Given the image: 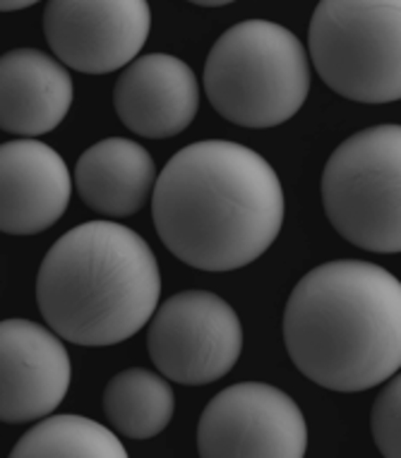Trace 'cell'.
I'll list each match as a JSON object with an SVG mask.
<instances>
[{"label": "cell", "mask_w": 401, "mask_h": 458, "mask_svg": "<svg viewBox=\"0 0 401 458\" xmlns=\"http://www.w3.org/2000/svg\"><path fill=\"white\" fill-rule=\"evenodd\" d=\"M152 216L168 252L192 269H243L277 241L284 190L262 154L205 140L174 154L157 175Z\"/></svg>", "instance_id": "cell-1"}, {"label": "cell", "mask_w": 401, "mask_h": 458, "mask_svg": "<svg viewBox=\"0 0 401 458\" xmlns=\"http://www.w3.org/2000/svg\"><path fill=\"white\" fill-rule=\"evenodd\" d=\"M161 274L142 235L90 221L61 235L37 276V302L54 334L75 346L128 341L159 305Z\"/></svg>", "instance_id": "cell-3"}, {"label": "cell", "mask_w": 401, "mask_h": 458, "mask_svg": "<svg viewBox=\"0 0 401 458\" xmlns=\"http://www.w3.org/2000/svg\"><path fill=\"white\" fill-rule=\"evenodd\" d=\"M114 106L130 132L147 140H166L181 135L195 121L200 84L181 58L149 53L125 65L115 82Z\"/></svg>", "instance_id": "cell-12"}, {"label": "cell", "mask_w": 401, "mask_h": 458, "mask_svg": "<svg viewBox=\"0 0 401 458\" xmlns=\"http://www.w3.org/2000/svg\"><path fill=\"white\" fill-rule=\"evenodd\" d=\"M17 458H125L128 449L101 422L82 415H46L13 449Z\"/></svg>", "instance_id": "cell-16"}, {"label": "cell", "mask_w": 401, "mask_h": 458, "mask_svg": "<svg viewBox=\"0 0 401 458\" xmlns=\"http://www.w3.org/2000/svg\"><path fill=\"white\" fill-rule=\"evenodd\" d=\"M73 382L58 334L30 319L0 322V422L24 425L51 415Z\"/></svg>", "instance_id": "cell-10"}, {"label": "cell", "mask_w": 401, "mask_h": 458, "mask_svg": "<svg viewBox=\"0 0 401 458\" xmlns=\"http://www.w3.org/2000/svg\"><path fill=\"white\" fill-rule=\"evenodd\" d=\"M38 0H0V13H13V10H24L34 5Z\"/></svg>", "instance_id": "cell-18"}, {"label": "cell", "mask_w": 401, "mask_h": 458, "mask_svg": "<svg viewBox=\"0 0 401 458\" xmlns=\"http://www.w3.org/2000/svg\"><path fill=\"white\" fill-rule=\"evenodd\" d=\"M322 204L344 241L380 255L399 252V125H375L334 149L322 174Z\"/></svg>", "instance_id": "cell-6"}, {"label": "cell", "mask_w": 401, "mask_h": 458, "mask_svg": "<svg viewBox=\"0 0 401 458\" xmlns=\"http://www.w3.org/2000/svg\"><path fill=\"white\" fill-rule=\"evenodd\" d=\"M308 48L339 97L361 104L401 98V0H320Z\"/></svg>", "instance_id": "cell-5"}, {"label": "cell", "mask_w": 401, "mask_h": 458, "mask_svg": "<svg viewBox=\"0 0 401 458\" xmlns=\"http://www.w3.org/2000/svg\"><path fill=\"white\" fill-rule=\"evenodd\" d=\"M192 5H202V8H219V5H228L234 0H188Z\"/></svg>", "instance_id": "cell-19"}, {"label": "cell", "mask_w": 401, "mask_h": 458, "mask_svg": "<svg viewBox=\"0 0 401 458\" xmlns=\"http://www.w3.org/2000/svg\"><path fill=\"white\" fill-rule=\"evenodd\" d=\"M152 30L147 0H48L46 41L55 58L84 75H108L142 51Z\"/></svg>", "instance_id": "cell-9"}, {"label": "cell", "mask_w": 401, "mask_h": 458, "mask_svg": "<svg viewBox=\"0 0 401 458\" xmlns=\"http://www.w3.org/2000/svg\"><path fill=\"white\" fill-rule=\"evenodd\" d=\"M308 425L294 398L260 382L234 384L207 403L197 425L205 458H303Z\"/></svg>", "instance_id": "cell-8"}, {"label": "cell", "mask_w": 401, "mask_h": 458, "mask_svg": "<svg viewBox=\"0 0 401 458\" xmlns=\"http://www.w3.org/2000/svg\"><path fill=\"white\" fill-rule=\"evenodd\" d=\"M214 111L241 128H277L294 118L311 91L301 38L281 24L248 20L224 31L205 63Z\"/></svg>", "instance_id": "cell-4"}, {"label": "cell", "mask_w": 401, "mask_h": 458, "mask_svg": "<svg viewBox=\"0 0 401 458\" xmlns=\"http://www.w3.org/2000/svg\"><path fill=\"white\" fill-rule=\"evenodd\" d=\"M73 106V80L61 63L37 48L0 55V130L38 137L65 121Z\"/></svg>", "instance_id": "cell-13"}, {"label": "cell", "mask_w": 401, "mask_h": 458, "mask_svg": "<svg viewBox=\"0 0 401 458\" xmlns=\"http://www.w3.org/2000/svg\"><path fill=\"white\" fill-rule=\"evenodd\" d=\"M399 411H401V377L399 372L387 379L385 389L380 391L378 401L372 406V437L382 456H401V432H399Z\"/></svg>", "instance_id": "cell-17"}, {"label": "cell", "mask_w": 401, "mask_h": 458, "mask_svg": "<svg viewBox=\"0 0 401 458\" xmlns=\"http://www.w3.org/2000/svg\"><path fill=\"white\" fill-rule=\"evenodd\" d=\"M149 319V358L171 382L205 386L228 375L241 358V319L209 291L171 295Z\"/></svg>", "instance_id": "cell-7"}, {"label": "cell", "mask_w": 401, "mask_h": 458, "mask_svg": "<svg viewBox=\"0 0 401 458\" xmlns=\"http://www.w3.org/2000/svg\"><path fill=\"white\" fill-rule=\"evenodd\" d=\"M174 408L171 384L144 368L123 369L104 391V413L111 428L128 439L161 435L174 418Z\"/></svg>", "instance_id": "cell-15"}, {"label": "cell", "mask_w": 401, "mask_h": 458, "mask_svg": "<svg viewBox=\"0 0 401 458\" xmlns=\"http://www.w3.org/2000/svg\"><path fill=\"white\" fill-rule=\"evenodd\" d=\"M284 344L311 382L365 391L401 368V284L372 262L339 259L308 271L286 302Z\"/></svg>", "instance_id": "cell-2"}, {"label": "cell", "mask_w": 401, "mask_h": 458, "mask_svg": "<svg viewBox=\"0 0 401 458\" xmlns=\"http://www.w3.org/2000/svg\"><path fill=\"white\" fill-rule=\"evenodd\" d=\"M157 165L142 144L108 137L84 151L75 165V188L82 202L101 216L125 218L152 197Z\"/></svg>", "instance_id": "cell-14"}, {"label": "cell", "mask_w": 401, "mask_h": 458, "mask_svg": "<svg viewBox=\"0 0 401 458\" xmlns=\"http://www.w3.org/2000/svg\"><path fill=\"white\" fill-rule=\"evenodd\" d=\"M73 178L63 157L34 137L0 144V233L37 235L63 218Z\"/></svg>", "instance_id": "cell-11"}]
</instances>
